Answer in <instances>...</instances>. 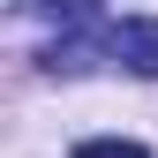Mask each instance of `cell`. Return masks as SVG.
<instances>
[{"mask_svg": "<svg viewBox=\"0 0 158 158\" xmlns=\"http://www.w3.org/2000/svg\"><path fill=\"white\" fill-rule=\"evenodd\" d=\"M106 45H113V60H128V75H158V15H128Z\"/></svg>", "mask_w": 158, "mask_h": 158, "instance_id": "obj_1", "label": "cell"}, {"mask_svg": "<svg viewBox=\"0 0 158 158\" xmlns=\"http://www.w3.org/2000/svg\"><path fill=\"white\" fill-rule=\"evenodd\" d=\"M53 8V23H60V45H53V60L75 68V53H83V30L98 23V0H45Z\"/></svg>", "mask_w": 158, "mask_h": 158, "instance_id": "obj_2", "label": "cell"}, {"mask_svg": "<svg viewBox=\"0 0 158 158\" xmlns=\"http://www.w3.org/2000/svg\"><path fill=\"white\" fill-rule=\"evenodd\" d=\"M75 158H151L143 143H121V135H98V143H83Z\"/></svg>", "mask_w": 158, "mask_h": 158, "instance_id": "obj_3", "label": "cell"}]
</instances>
